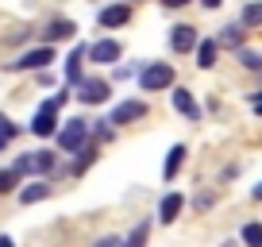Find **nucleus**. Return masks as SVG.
Masks as SVG:
<instances>
[{"instance_id":"1","label":"nucleus","mask_w":262,"mask_h":247,"mask_svg":"<svg viewBox=\"0 0 262 247\" xmlns=\"http://www.w3.org/2000/svg\"><path fill=\"white\" fill-rule=\"evenodd\" d=\"M66 105V93H58V97H50L47 105L35 112V120H31V132L39 135V139H47V135H54L58 132V108Z\"/></svg>"},{"instance_id":"2","label":"nucleus","mask_w":262,"mask_h":247,"mask_svg":"<svg viewBox=\"0 0 262 247\" xmlns=\"http://www.w3.org/2000/svg\"><path fill=\"white\" fill-rule=\"evenodd\" d=\"M139 85H143L147 93L170 89V85H173V66H170V62H150V66L139 74Z\"/></svg>"},{"instance_id":"3","label":"nucleus","mask_w":262,"mask_h":247,"mask_svg":"<svg viewBox=\"0 0 262 247\" xmlns=\"http://www.w3.org/2000/svg\"><path fill=\"white\" fill-rule=\"evenodd\" d=\"M85 139H89V123L85 120H70L62 132H58V147L62 151H81Z\"/></svg>"},{"instance_id":"4","label":"nucleus","mask_w":262,"mask_h":247,"mask_svg":"<svg viewBox=\"0 0 262 247\" xmlns=\"http://www.w3.org/2000/svg\"><path fill=\"white\" fill-rule=\"evenodd\" d=\"M16 170L19 174H50L54 170V155L50 151H31V155L16 158Z\"/></svg>"},{"instance_id":"5","label":"nucleus","mask_w":262,"mask_h":247,"mask_svg":"<svg viewBox=\"0 0 262 247\" xmlns=\"http://www.w3.org/2000/svg\"><path fill=\"white\" fill-rule=\"evenodd\" d=\"M120 54H123V47L116 39H100V43H93V47H89V62H100V66L120 62Z\"/></svg>"},{"instance_id":"6","label":"nucleus","mask_w":262,"mask_h":247,"mask_svg":"<svg viewBox=\"0 0 262 247\" xmlns=\"http://www.w3.org/2000/svg\"><path fill=\"white\" fill-rule=\"evenodd\" d=\"M170 47H173V50H181V54L196 50V47H201V39H196V27H189V24L173 27V31H170Z\"/></svg>"},{"instance_id":"7","label":"nucleus","mask_w":262,"mask_h":247,"mask_svg":"<svg viewBox=\"0 0 262 247\" xmlns=\"http://www.w3.org/2000/svg\"><path fill=\"white\" fill-rule=\"evenodd\" d=\"M47 62H54V50L39 47V50H27L19 62H12V70H47Z\"/></svg>"},{"instance_id":"8","label":"nucleus","mask_w":262,"mask_h":247,"mask_svg":"<svg viewBox=\"0 0 262 247\" xmlns=\"http://www.w3.org/2000/svg\"><path fill=\"white\" fill-rule=\"evenodd\" d=\"M147 116V105L143 100H123V105L112 108V120L108 123H131V120H143Z\"/></svg>"},{"instance_id":"9","label":"nucleus","mask_w":262,"mask_h":247,"mask_svg":"<svg viewBox=\"0 0 262 247\" xmlns=\"http://www.w3.org/2000/svg\"><path fill=\"white\" fill-rule=\"evenodd\" d=\"M77 97H81L85 105H104V100H108V81H100V77H85Z\"/></svg>"},{"instance_id":"10","label":"nucleus","mask_w":262,"mask_h":247,"mask_svg":"<svg viewBox=\"0 0 262 247\" xmlns=\"http://www.w3.org/2000/svg\"><path fill=\"white\" fill-rule=\"evenodd\" d=\"M181 209H185V201H181V193H166L162 205H158V216H162V224H173L181 216Z\"/></svg>"},{"instance_id":"11","label":"nucleus","mask_w":262,"mask_h":247,"mask_svg":"<svg viewBox=\"0 0 262 247\" xmlns=\"http://www.w3.org/2000/svg\"><path fill=\"white\" fill-rule=\"evenodd\" d=\"M131 19V8L127 4H112V8L100 12V27H123Z\"/></svg>"},{"instance_id":"12","label":"nucleus","mask_w":262,"mask_h":247,"mask_svg":"<svg viewBox=\"0 0 262 247\" xmlns=\"http://www.w3.org/2000/svg\"><path fill=\"white\" fill-rule=\"evenodd\" d=\"M74 31H77V27L70 24V19H54V24L42 31V39H47V43H62V39H74Z\"/></svg>"},{"instance_id":"13","label":"nucleus","mask_w":262,"mask_h":247,"mask_svg":"<svg viewBox=\"0 0 262 247\" xmlns=\"http://www.w3.org/2000/svg\"><path fill=\"white\" fill-rule=\"evenodd\" d=\"M173 108H178L181 116H189V120H201V108H196V100L189 97V89H178V93H173Z\"/></svg>"},{"instance_id":"14","label":"nucleus","mask_w":262,"mask_h":247,"mask_svg":"<svg viewBox=\"0 0 262 247\" xmlns=\"http://www.w3.org/2000/svg\"><path fill=\"white\" fill-rule=\"evenodd\" d=\"M89 54V47H74V54L66 58V77L70 81H81V58Z\"/></svg>"},{"instance_id":"15","label":"nucleus","mask_w":262,"mask_h":247,"mask_svg":"<svg viewBox=\"0 0 262 247\" xmlns=\"http://www.w3.org/2000/svg\"><path fill=\"white\" fill-rule=\"evenodd\" d=\"M216 50H220V47H216L212 39H201V47H196V66H201V70L216 66Z\"/></svg>"},{"instance_id":"16","label":"nucleus","mask_w":262,"mask_h":247,"mask_svg":"<svg viewBox=\"0 0 262 247\" xmlns=\"http://www.w3.org/2000/svg\"><path fill=\"white\" fill-rule=\"evenodd\" d=\"M42 197H50L47 181H35V186H27V190H19V201H24V205H35V201H42Z\"/></svg>"},{"instance_id":"17","label":"nucleus","mask_w":262,"mask_h":247,"mask_svg":"<svg viewBox=\"0 0 262 247\" xmlns=\"http://www.w3.org/2000/svg\"><path fill=\"white\" fill-rule=\"evenodd\" d=\"M181 162H185V147L178 143V147H170V155H166V166H162V174H166V178H173Z\"/></svg>"},{"instance_id":"18","label":"nucleus","mask_w":262,"mask_h":247,"mask_svg":"<svg viewBox=\"0 0 262 247\" xmlns=\"http://www.w3.org/2000/svg\"><path fill=\"white\" fill-rule=\"evenodd\" d=\"M262 24V0H251L243 8V27H258Z\"/></svg>"},{"instance_id":"19","label":"nucleus","mask_w":262,"mask_h":247,"mask_svg":"<svg viewBox=\"0 0 262 247\" xmlns=\"http://www.w3.org/2000/svg\"><path fill=\"white\" fill-rule=\"evenodd\" d=\"M19 186V170L12 166V170H0V193H12Z\"/></svg>"},{"instance_id":"20","label":"nucleus","mask_w":262,"mask_h":247,"mask_svg":"<svg viewBox=\"0 0 262 247\" xmlns=\"http://www.w3.org/2000/svg\"><path fill=\"white\" fill-rule=\"evenodd\" d=\"M243 243L247 247H262V224H247L243 228Z\"/></svg>"},{"instance_id":"21","label":"nucleus","mask_w":262,"mask_h":247,"mask_svg":"<svg viewBox=\"0 0 262 247\" xmlns=\"http://www.w3.org/2000/svg\"><path fill=\"white\" fill-rule=\"evenodd\" d=\"M239 62L247 70H262V54H254V50H239Z\"/></svg>"},{"instance_id":"22","label":"nucleus","mask_w":262,"mask_h":247,"mask_svg":"<svg viewBox=\"0 0 262 247\" xmlns=\"http://www.w3.org/2000/svg\"><path fill=\"white\" fill-rule=\"evenodd\" d=\"M143 243H147V224H139V228L127 236V247H143Z\"/></svg>"},{"instance_id":"23","label":"nucleus","mask_w":262,"mask_h":247,"mask_svg":"<svg viewBox=\"0 0 262 247\" xmlns=\"http://www.w3.org/2000/svg\"><path fill=\"white\" fill-rule=\"evenodd\" d=\"M224 43H231V47H239V27H224Z\"/></svg>"},{"instance_id":"24","label":"nucleus","mask_w":262,"mask_h":247,"mask_svg":"<svg viewBox=\"0 0 262 247\" xmlns=\"http://www.w3.org/2000/svg\"><path fill=\"white\" fill-rule=\"evenodd\" d=\"M97 247H127V239H116V236H108V239H100Z\"/></svg>"},{"instance_id":"25","label":"nucleus","mask_w":262,"mask_h":247,"mask_svg":"<svg viewBox=\"0 0 262 247\" xmlns=\"http://www.w3.org/2000/svg\"><path fill=\"white\" fill-rule=\"evenodd\" d=\"M0 135H4V139H8V135H16V128H12V123L4 120V116H0Z\"/></svg>"},{"instance_id":"26","label":"nucleus","mask_w":262,"mask_h":247,"mask_svg":"<svg viewBox=\"0 0 262 247\" xmlns=\"http://www.w3.org/2000/svg\"><path fill=\"white\" fill-rule=\"evenodd\" d=\"M166 8H181V4H189V0H162Z\"/></svg>"},{"instance_id":"27","label":"nucleus","mask_w":262,"mask_h":247,"mask_svg":"<svg viewBox=\"0 0 262 247\" xmlns=\"http://www.w3.org/2000/svg\"><path fill=\"white\" fill-rule=\"evenodd\" d=\"M251 108H254V112L262 116V97H254V100H251Z\"/></svg>"},{"instance_id":"28","label":"nucleus","mask_w":262,"mask_h":247,"mask_svg":"<svg viewBox=\"0 0 262 247\" xmlns=\"http://www.w3.org/2000/svg\"><path fill=\"white\" fill-rule=\"evenodd\" d=\"M201 4H205V8H220L224 0H201Z\"/></svg>"},{"instance_id":"29","label":"nucleus","mask_w":262,"mask_h":247,"mask_svg":"<svg viewBox=\"0 0 262 247\" xmlns=\"http://www.w3.org/2000/svg\"><path fill=\"white\" fill-rule=\"evenodd\" d=\"M0 247H16V243H12V239H8V236H0Z\"/></svg>"},{"instance_id":"30","label":"nucleus","mask_w":262,"mask_h":247,"mask_svg":"<svg viewBox=\"0 0 262 247\" xmlns=\"http://www.w3.org/2000/svg\"><path fill=\"white\" fill-rule=\"evenodd\" d=\"M254 201H262V181H258V186H254Z\"/></svg>"},{"instance_id":"31","label":"nucleus","mask_w":262,"mask_h":247,"mask_svg":"<svg viewBox=\"0 0 262 247\" xmlns=\"http://www.w3.org/2000/svg\"><path fill=\"white\" fill-rule=\"evenodd\" d=\"M0 151H4V135H0Z\"/></svg>"},{"instance_id":"32","label":"nucleus","mask_w":262,"mask_h":247,"mask_svg":"<svg viewBox=\"0 0 262 247\" xmlns=\"http://www.w3.org/2000/svg\"><path fill=\"white\" fill-rule=\"evenodd\" d=\"M127 4H135V0H127Z\"/></svg>"}]
</instances>
